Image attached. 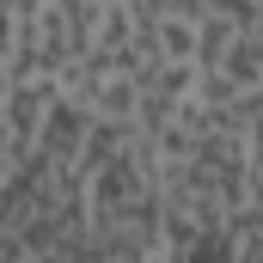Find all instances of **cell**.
I'll use <instances>...</instances> for the list:
<instances>
[{
	"instance_id": "obj_1",
	"label": "cell",
	"mask_w": 263,
	"mask_h": 263,
	"mask_svg": "<svg viewBox=\"0 0 263 263\" xmlns=\"http://www.w3.org/2000/svg\"><path fill=\"white\" fill-rule=\"evenodd\" d=\"M86 135H92V110L86 104H73V98H55V110L43 117V135H37V159L43 165H55V172H80V153H86Z\"/></svg>"
},
{
	"instance_id": "obj_2",
	"label": "cell",
	"mask_w": 263,
	"mask_h": 263,
	"mask_svg": "<svg viewBox=\"0 0 263 263\" xmlns=\"http://www.w3.org/2000/svg\"><path fill=\"white\" fill-rule=\"evenodd\" d=\"M55 98H62V86H55V80H6V92H0V123L12 129V141H18L25 153L37 147L43 117L55 110Z\"/></svg>"
},
{
	"instance_id": "obj_3",
	"label": "cell",
	"mask_w": 263,
	"mask_h": 263,
	"mask_svg": "<svg viewBox=\"0 0 263 263\" xmlns=\"http://www.w3.org/2000/svg\"><path fill=\"white\" fill-rule=\"evenodd\" d=\"M214 73H227L239 92H263V31H239L233 49H227V62Z\"/></svg>"
},
{
	"instance_id": "obj_4",
	"label": "cell",
	"mask_w": 263,
	"mask_h": 263,
	"mask_svg": "<svg viewBox=\"0 0 263 263\" xmlns=\"http://www.w3.org/2000/svg\"><path fill=\"white\" fill-rule=\"evenodd\" d=\"M153 55L172 67H196V25L190 18H159V43H153Z\"/></svg>"
},
{
	"instance_id": "obj_5",
	"label": "cell",
	"mask_w": 263,
	"mask_h": 263,
	"mask_svg": "<svg viewBox=\"0 0 263 263\" xmlns=\"http://www.w3.org/2000/svg\"><path fill=\"white\" fill-rule=\"evenodd\" d=\"M233 37H239V25H227L220 12H208L196 25V67H220L227 49H233Z\"/></svg>"
},
{
	"instance_id": "obj_6",
	"label": "cell",
	"mask_w": 263,
	"mask_h": 263,
	"mask_svg": "<svg viewBox=\"0 0 263 263\" xmlns=\"http://www.w3.org/2000/svg\"><path fill=\"white\" fill-rule=\"evenodd\" d=\"M25 159H31V153H25V147L12 141V129L0 123V190H6V184H12V178L25 172Z\"/></svg>"
},
{
	"instance_id": "obj_7",
	"label": "cell",
	"mask_w": 263,
	"mask_h": 263,
	"mask_svg": "<svg viewBox=\"0 0 263 263\" xmlns=\"http://www.w3.org/2000/svg\"><path fill=\"white\" fill-rule=\"evenodd\" d=\"M153 12L159 18H190V25H202L208 18V0H153Z\"/></svg>"
},
{
	"instance_id": "obj_8",
	"label": "cell",
	"mask_w": 263,
	"mask_h": 263,
	"mask_svg": "<svg viewBox=\"0 0 263 263\" xmlns=\"http://www.w3.org/2000/svg\"><path fill=\"white\" fill-rule=\"evenodd\" d=\"M12 31H18V12H12V0H0V62L12 49Z\"/></svg>"
},
{
	"instance_id": "obj_9",
	"label": "cell",
	"mask_w": 263,
	"mask_h": 263,
	"mask_svg": "<svg viewBox=\"0 0 263 263\" xmlns=\"http://www.w3.org/2000/svg\"><path fill=\"white\" fill-rule=\"evenodd\" d=\"M98 6H129V0H98Z\"/></svg>"
},
{
	"instance_id": "obj_10",
	"label": "cell",
	"mask_w": 263,
	"mask_h": 263,
	"mask_svg": "<svg viewBox=\"0 0 263 263\" xmlns=\"http://www.w3.org/2000/svg\"><path fill=\"white\" fill-rule=\"evenodd\" d=\"M0 92H6V67H0Z\"/></svg>"
}]
</instances>
